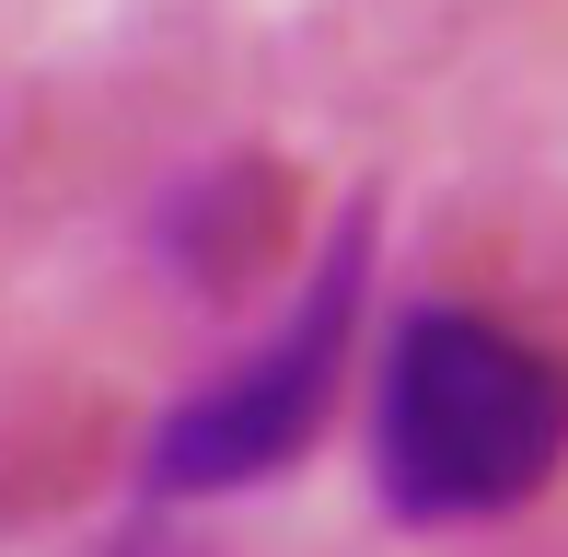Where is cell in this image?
I'll use <instances>...</instances> for the list:
<instances>
[{
	"label": "cell",
	"instance_id": "6da1fadb",
	"mask_svg": "<svg viewBox=\"0 0 568 557\" xmlns=\"http://www.w3.org/2000/svg\"><path fill=\"white\" fill-rule=\"evenodd\" d=\"M568 465V361L523 325L429 302L383 348L372 395V476L406 523H487L523 512Z\"/></svg>",
	"mask_w": 568,
	"mask_h": 557
},
{
	"label": "cell",
	"instance_id": "7a4b0ae2",
	"mask_svg": "<svg viewBox=\"0 0 568 557\" xmlns=\"http://www.w3.org/2000/svg\"><path fill=\"white\" fill-rule=\"evenodd\" d=\"M359 278H372V210L337 221V244L314 256L302 302L221 372V384H197L186 407L151 429V488L163 499H221V488L278 476L302 442H314L325 407H337V384H348V361H359Z\"/></svg>",
	"mask_w": 568,
	"mask_h": 557
}]
</instances>
